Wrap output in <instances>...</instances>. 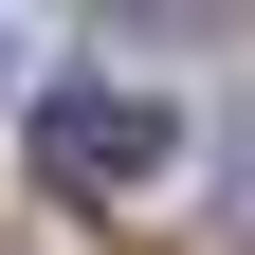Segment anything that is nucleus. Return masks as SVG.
<instances>
[{
  "label": "nucleus",
  "mask_w": 255,
  "mask_h": 255,
  "mask_svg": "<svg viewBox=\"0 0 255 255\" xmlns=\"http://www.w3.org/2000/svg\"><path fill=\"white\" fill-rule=\"evenodd\" d=\"M164 164H182V110H146V91H37V182L55 201H128Z\"/></svg>",
  "instance_id": "f257e3e1"
}]
</instances>
